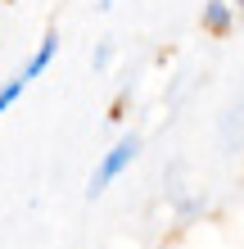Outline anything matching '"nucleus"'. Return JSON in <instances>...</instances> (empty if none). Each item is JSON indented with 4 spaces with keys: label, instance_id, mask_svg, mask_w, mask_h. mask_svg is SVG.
Listing matches in <instances>:
<instances>
[{
    "label": "nucleus",
    "instance_id": "2",
    "mask_svg": "<svg viewBox=\"0 0 244 249\" xmlns=\"http://www.w3.org/2000/svg\"><path fill=\"white\" fill-rule=\"evenodd\" d=\"M235 5L231 0H208L204 9H199V27H204L208 36H231V27H235Z\"/></svg>",
    "mask_w": 244,
    "mask_h": 249
},
{
    "label": "nucleus",
    "instance_id": "4",
    "mask_svg": "<svg viewBox=\"0 0 244 249\" xmlns=\"http://www.w3.org/2000/svg\"><path fill=\"white\" fill-rule=\"evenodd\" d=\"M23 91H27V77H23V72H14V77L0 82V118H5V113L23 100Z\"/></svg>",
    "mask_w": 244,
    "mask_h": 249
},
{
    "label": "nucleus",
    "instance_id": "6",
    "mask_svg": "<svg viewBox=\"0 0 244 249\" xmlns=\"http://www.w3.org/2000/svg\"><path fill=\"white\" fill-rule=\"evenodd\" d=\"M95 5H99V9H113V0H95Z\"/></svg>",
    "mask_w": 244,
    "mask_h": 249
},
{
    "label": "nucleus",
    "instance_id": "3",
    "mask_svg": "<svg viewBox=\"0 0 244 249\" xmlns=\"http://www.w3.org/2000/svg\"><path fill=\"white\" fill-rule=\"evenodd\" d=\"M54 54H59V32H54V27H46V36L36 41V50L27 54V64H23V77H27V82L46 77L50 64H54Z\"/></svg>",
    "mask_w": 244,
    "mask_h": 249
},
{
    "label": "nucleus",
    "instance_id": "5",
    "mask_svg": "<svg viewBox=\"0 0 244 249\" xmlns=\"http://www.w3.org/2000/svg\"><path fill=\"white\" fill-rule=\"evenodd\" d=\"M109 64H113V41H99L95 54H91V68H95V72H104Z\"/></svg>",
    "mask_w": 244,
    "mask_h": 249
},
{
    "label": "nucleus",
    "instance_id": "7",
    "mask_svg": "<svg viewBox=\"0 0 244 249\" xmlns=\"http://www.w3.org/2000/svg\"><path fill=\"white\" fill-rule=\"evenodd\" d=\"M231 5H235V14H244V0H231Z\"/></svg>",
    "mask_w": 244,
    "mask_h": 249
},
{
    "label": "nucleus",
    "instance_id": "1",
    "mask_svg": "<svg viewBox=\"0 0 244 249\" xmlns=\"http://www.w3.org/2000/svg\"><path fill=\"white\" fill-rule=\"evenodd\" d=\"M140 145H145V141H140V131H122V136L113 141L104 154H99V163H95V172H91V181H86V199H99V195H104V190H109V186H113V181H118L122 172L140 159Z\"/></svg>",
    "mask_w": 244,
    "mask_h": 249
}]
</instances>
